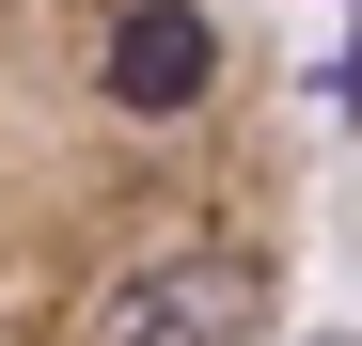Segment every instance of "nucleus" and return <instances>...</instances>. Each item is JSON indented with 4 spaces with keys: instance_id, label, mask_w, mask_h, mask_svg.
Listing matches in <instances>:
<instances>
[{
    "instance_id": "nucleus-1",
    "label": "nucleus",
    "mask_w": 362,
    "mask_h": 346,
    "mask_svg": "<svg viewBox=\"0 0 362 346\" xmlns=\"http://www.w3.org/2000/svg\"><path fill=\"white\" fill-rule=\"evenodd\" d=\"M315 95L252 0H0V346H299Z\"/></svg>"
}]
</instances>
